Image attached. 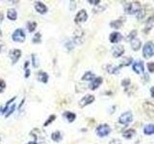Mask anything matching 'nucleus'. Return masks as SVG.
Masks as SVG:
<instances>
[{"label":"nucleus","instance_id":"nucleus-1","mask_svg":"<svg viewBox=\"0 0 154 144\" xmlns=\"http://www.w3.org/2000/svg\"><path fill=\"white\" fill-rule=\"evenodd\" d=\"M124 9L126 14H137L139 11L141 10V5L139 2H131L126 4L124 6Z\"/></svg>","mask_w":154,"mask_h":144},{"label":"nucleus","instance_id":"nucleus-2","mask_svg":"<svg viewBox=\"0 0 154 144\" xmlns=\"http://www.w3.org/2000/svg\"><path fill=\"white\" fill-rule=\"evenodd\" d=\"M110 132H111V128L107 124H103V125H100L96 128V134L100 137H106V135L110 134Z\"/></svg>","mask_w":154,"mask_h":144},{"label":"nucleus","instance_id":"nucleus-3","mask_svg":"<svg viewBox=\"0 0 154 144\" xmlns=\"http://www.w3.org/2000/svg\"><path fill=\"white\" fill-rule=\"evenodd\" d=\"M142 54H144L145 58H150L154 55V44L151 41L147 42V43L144 46Z\"/></svg>","mask_w":154,"mask_h":144},{"label":"nucleus","instance_id":"nucleus-4","mask_svg":"<svg viewBox=\"0 0 154 144\" xmlns=\"http://www.w3.org/2000/svg\"><path fill=\"white\" fill-rule=\"evenodd\" d=\"M15 98H17V97H14L13 99H11L9 102L6 104L5 109H4V111H3V114H5L6 117H8V116H9L12 114V112L15 111V104H14V101L15 100Z\"/></svg>","mask_w":154,"mask_h":144},{"label":"nucleus","instance_id":"nucleus-5","mask_svg":"<svg viewBox=\"0 0 154 144\" xmlns=\"http://www.w3.org/2000/svg\"><path fill=\"white\" fill-rule=\"evenodd\" d=\"M12 38H13V41H15V42H23L25 41V34L21 29H17L14 32Z\"/></svg>","mask_w":154,"mask_h":144},{"label":"nucleus","instance_id":"nucleus-6","mask_svg":"<svg viewBox=\"0 0 154 144\" xmlns=\"http://www.w3.org/2000/svg\"><path fill=\"white\" fill-rule=\"evenodd\" d=\"M94 101V95H91V94H88L86 96H84L82 99L79 101V106L81 108H83L87 105H90Z\"/></svg>","mask_w":154,"mask_h":144},{"label":"nucleus","instance_id":"nucleus-7","mask_svg":"<svg viewBox=\"0 0 154 144\" xmlns=\"http://www.w3.org/2000/svg\"><path fill=\"white\" fill-rule=\"evenodd\" d=\"M133 115L130 111H126L124 114H122L121 116H119V123L121 124H128L132 121Z\"/></svg>","mask_w":154,"mask_h":144},{"label":"nucleus","instance_id":"nucleus-8","mask_svg":"<svg viewBox=\"0 0 154 144\" xmlns=\"http://www.w3.org/2000/svg\"><path fill=\"white\" fill-rule=\"evenodd\" d=\"M87 18H88L87 12L85 11V10H82V11L78 12V14H76L74 21H75V23H82V22L86 21Z\"/></svg>","mask_w":154,"mask_h":144},{"label":"nucleus","instance_id":"nucleus-9","mask_svg":"<svg viewBox=\"0 0 154 144\" xmlns=\"http://www.w3.org/2000/svg\"><path fill=\"white\" fill-rule=\"evenodd\" d=\"M20 56H21V51L19 49H14L10 52V58L13 64L17 63L19 58H20Z\"/></svg>","mask_w":154,"mask_h":144},{"label":"nucleus","instance_id":"nucleus-10","mask_svg":"<svg viewBox=\"0 0 154 144\" xmlns=\"http://www.w3.org/2000/svg\"><path fill=\"white\" fill-rule=\"evenodd\" d=\"M133 70L136 72V73H138V74L144 73V71H145L144 63H142V62H141V61L134 63V64H133Z\"/></svg>","mask_w":154,"mask_h":144},{"label":"nucleus","instance_id":"nucleus-11","mask_svg":"<svg viewBox=\"0 0 154 144\" xmlns=\"http://www.w3.org/2000/svg\"><path fill=\"white\" fill-rule=\"evenodd\" d=\"M35 9L40 14H45L47 12V7L41 2H36L35 3Z\"/></svg>","mask_w":154,"mask_h":144},{"label":"nucleus","instance_id":"nucleus-12","mask_svg":"<svg viewBox=\"0 0 154 144\" xmlns=\"http://www.w3.org/2000/svg\"><path fill=\"white\" fill-rule=\"evenodd\" d=\"M123 52H124V48H123V46H121V45H118L112 49V53H113L114 57H116V58L121 57L123 54Z\"/></svg>","mask_w":154,"mask_h":144},{"label":"nucleus","instance_id":"nucleus-13","mask_svg":"<svg viewBox=\"0 0 154 144\" xmlns=\"http://www.w3.org/2000/svg\"><path fill=\"white\" fill-rule=\"evenodd\" d=\"M102 83V78L101 77H97V78H94V80L92 81V83L90 84V88L92 90H94L96 89Z\"/></svg>","mask_w":154,"mask_h":144},{"label":"nucleus","instance_id":"nucleus-14","mask_svg":"<svg viewBox=\"0 0 154 144\" xmlns=\"http://www.w3.org/2000/svg\"><path fill=\"white\" fill-rule=\"evenodd\" d=\"M121 38H122V37L119 33L115 32V33H112L110 35V41L112 42V43H117V42H118Z\"/></svg>","mask_w":154,"mask_h":144},{"label":"nucleus","instance_id":"nucleus-15","mask_svg":"<svg viewBox=\"0 0 154 144\" xmlns=\"http://www.w3.org/2000/svg\"><path fill=\"white\" fill-rule=\"evenodd\" d=\"M38 80L41 82V83H47L48 81V75L46 72H44V71H40L38 73Z\"/></svg>","mask_w":154,"mask_h":144},{"label":"nucleus","instance_id":"nucleus-16","mask_svg":"<svg viewBox=\"0 0 154 144\" xmlns=\"http://www.w3.org/2000/svg\"><path fill=\"white\" fill-rule=\"evenodd\" d=\"M7 17L10 20H15L17 17V11L14 10V9H9L7 12Z\"/></svg>","mask_w":154,"mask_h":144},{"label":"nucleus","instance_id":"nucleus-17","mask_svg":"<svg viewBox=\"0 0 154 144\" xmlns=\"http://www.w3.org/2000/svg\"><path fill=\"white\" fill-rule=\"evenodd\" d=\"M64 116L68 119V122H73L76 118V115L74 114H72V112H70V111H65Z\"/></svg>","mask_w":154,"mask_h":144},{"label":"nucleus","instance_id":"nucleus-18","mask_svg":"<svg viewBox=\"0 0 154 144\" xmlns=\"http://www.w3.org/2000/svg\"><path fill=\"white\" fill-rule=\"evenodd\" d=\"M144 132H145V135H148L154 134V125L153 124H149V125L145 126Z\"/></svg>","mask_w":154,"mask_h":144},{"label":"nucleus","instance_id":"nucleus-19","mask_svg":"<svg viewBox=\"0 0 154 144\" xmlns=\"http://www.w3.org/2000/svg\"><path fill=\"white\" fill-rule=\"evenodd\" d=\"M122 20L121 19H117V20H115V21H112L110 23V25L112 28H116V29H118V28H121V25H122Z\"/></svg>","mask_w":154,"mask_h":144},{"label":"nucleus","instance_id":"nucleus-20","mask_svg":"<svg viewBox=\"0 0 154 144\" xmlns=\"http://www.w3.org/2000/svg\"><path fill=\"white\" fill-rule=\"evenodd\" d=\"M51 138L53 139L54 141L59 142L62 139V135H61V133L59 131H56V132H54V133L51 135Z\"/></svg>","mask_w":154,"mask_h":144},{"label":"nucleus","instance_id":"nucleus-21","mask_svg":"<svg viewBox=\"0 0 154 144\" xmlns=\"http://www.w3.org/2000/svg\"><path fill=\"white\" fill-rule=\"evenodd\" d=\"M131 46H132V48L133 50H135V51H137V50L141 47V41H139V40H133V41H131Z\"/></svg>","mask_w":154,"mask_h":144},{"label":"nucleus","instance_id":"nucleus-22","mask_svg":"<svg viewBox=\"0 0 154 144\" xmlns=\"http://www.w3.org/2000/svg\"><path fill=\"white\" fill-rule=\"evenodd\" d=\"M94 79V73H92V72H86L85 75L82 77L83 81H92Z\"/></svg>","mask_w":154,"mask_h":144},{"label":"nucleus","instance_id":"nucleus-23","mask_svg":"<svg viewBox=\"0 0 154 144\" xmlns=\"http://www.w3.org/2000/svg\"><path fill=\"white\" fill-rule=\"evenodd\" d=\"M134 135H135V131L133 129H129V130H127V131L124 132V133H123V137L131 138V137H133Z\"/></svg>","mask_w":154,"mask_h":144},{"label":"nucleus","instance_id":"nucleus-24","mask_svg":"<svg viewBox=\"0 0 154 144\" xmlns=\"http://www.w3.org/2000/svg\"><path fill=\"white\" fill-rule=\"evenodd\" d=\"M131 62H132V58H129V57L123 58V60H122V62L121 63V65H119V67H127V65H129L131 64Z\"/></svg>","mask_w":154,"mask_h":144},{"label":"nucleus","instance_id":"nucleus-25","mask_svg":"<svg viewBox=\"0 0 154 144\" xmlns=\"http://www.w3.org/2000/svg\"><path fill=\"white\" fill-rule=\"evenodd\" d=\"M36 27H37V23L35 21H29L27 23V29H28L29 32H34Z\"/></svg>","mask_w":154,"mask_h":144},{"label":"nucleus","instance_id":"nucleus-26","mask_svg":"<svg viewBox=\"0 0 154 144\" xmlns=\"http://www.w3.org/2000/svg\"><path fill=\"white\" fill-rule=\"evenodd\" d=\"M118 68L119 67H113V65H108L107 70L111 74H117L118 72Z\"/></svg>","mask_w":154,"mask_h":144},{"label":"nucleus","instance_id":"nucleus-27","mask_svg":"<svg viewBox=\"0 0 154 144\" xmlns=\"http://www.w3.org/2000/svg\"><path fill=\"white\" fill-rule=\"evenodd\" d=\"M41 35L40 33H37L33 37V42L34 43H41Z\"/></svg>","mask_w":154,"mask_h":144},{"label":"nucleus","instance_id":"nucleus-28","mask_svg":"<svg viewBox=\"0 0 154 144\" xmlns=\"http://www.w3.org/2000/svg\"><path fill=\"white\" fill-rule=\"evenodd\" d=\"M56 118V116L55 115H54V114H52V115H50L49 116V117H48V120H47V121H46L45 123H44V127H46V126H48L49 125V124L50 123H51V122H53L54 121V119H55Z\"/></svg>","mask_w":154,"mask_h":144},{"label":"nucleus","instance_id":"nucleus-29","mask_svg":"<svg viewBox=\"0 0 154 144\" xmlns=\"http://www.w3.org/2000/svg\"><path fill=\"white\" fill-rule=\"evenodd\" d=\"M32 61H33V65H34V67H38V61L37 56L35 55V54H33V55H32Z\"/></svg>","mask_w":154,"mask_h":144},{"label":"nucleus","instance_id":"nucleus-30","mask_svg":"<svg viewBox=\"0 0 154 144\" xmlns=\"http://www.w3.org/2000/svg\"><path fill=\"white\" fill-rule=\"evenodd\" d=\"M145 10H140V11H139L138 12V13H137V17L139 18V19H142V17H145Z\"/></svg>","mask_w":154,"mask_h":144},{"label":"nucleus","instance_id":"nucleus-31","mask_svg":"<svg viewBox=\"0 0 154 144\" xmlns=\"http://www.w3.org/2000/svg\"><path fill=\"white\" fill-rule=\"evenodd\" d=\"M136 34H137V31H136V30L132 31V32H131L130 35L128 36V38H127V40H128V41H130V40H131V41H133V40H134V38L136 37Z\"/></svg>","mask_w":154,"mask_h":144},{"label":"nucleus","instance_id":"nucleus-32","mask_svg":"<svg viewBox=\"0 0 154 144\" xmlns=\"http://www.w3.org/2000/svg\"><path fill=\"white\" fill-rule=\"evenodd\" d=\"M6 88V84L2 79H0V92H2Z\"/></svg>","mask_w":154,"mask_h":144},{"label":"nucleus","instance_id":"nucleus-33","mask_svg":"<svg viewBox=\"0 0 154 144\" xmlns=\"http://www.w3.org/2000/svg\"><path fill=\"white\" fill-rule=\"evenodd\" d=\"M147 68L149 72H154V63H149L147 64Z\"/></svg>","mask_w":154,"mask_h":144},{"label":"nucleus","instance_id":"nucleus-34","mask_svg":"<svg viewBox=\"0 0 154 144\" xmlns=\"http://www.w3.org/2000/svg\"><path fill=\"white\" fill-rule=\"evenodd\" d=\"M89 3L94 4V5H97L98 3H100L99 0H89Z\"/></svg>","mask_w":154,"mask_h":144},{"label":"nucleus","instance_id":"nucleus-35","mask_svg":"<svg viewBox=\"0 0 154 144\" xmlns=\"http://www.w3.org/2000/svg\"><path fill=\"white\" fill-rule=\"evenodd\" d=\"M122 85H129L130 84V81L128 79H125V80H123L122 81Z\"/></svg>","mask_w":154,"mask_h":144},{"label":"nucleus","instance_id":"nucleus-36","mask_svg":"<svg viewBox=\"0 0 154 144\" xmlns=\"http://www.w3.org/2000/svg\"><path fill=\"white\" fill-rule=\"evenodd\" d=\"M29 75H30V70L29 69H26V74H25V77L27 78V77H29Z\"/></svg>","mask_w":154,"mask_h":144},{"label":"nucleus","instance_id":"nucleus-37","mask_svg":"<svg viewBox=\"0 0 154 144\" xmlns=\"http://www.w3.org/2000/svg\"><path fill=\"white\" fill-rule=\"evenodd\" d=\"M150 92H151V95H152V97L154 98V87L151 88V89H150Z\"/></svg>","mask_w":154,"mask_h":144},{"label":"nucleus","instance_id":"nucleus-38","mask_svg":"<svg viewBox=\"0 0 154 144\" xmlns=\"http://www.w3.org/2000/svg\"><path fill=\"white\" fill-rule=\"evenodd\" d=\"M3 21V14L0 12V23H1Z\"/></svg>","mask_w":154,"mask_h":144},{"label":"nucleus","instance_id":"nucleus-39","mask_svg":"<svg viewBox=\"0 0 154 144\" xmlns=\"http://www.w3.org/2000/svg\"><path fill=\"white\" fill-rule=\"evenodd\" d=\"M2 46H3V43H2V41H0V51H1V48H2Z\"/></svg>","mask_w":154,"mask_h":144},{"label":"nucleus","instance_id":"nucleus-40","mask_svg":"<svg viewBox=\"0 0 154 144\" xmlns=\"http://www.w3.org/2000/svg\"><path fill=\"white\" fill-rule=\"evenodd\" d=\"M28 144H38V143H37V142H34V141H33V142H29Z\"/></svg>","mask_w":154,"mask_h":144},{"label":"nucleus","instance_id":"nucleus-41","mask_svg":"<svg viewBox=\"0 0 154 144\" xmlns=\"http://www.w3.org/2000/svg\"><path fill=\"white\" fill-rule=\"evenodd\" d=\"M0 37H1V31H0Z\"/></svg>","mask_w":154,"mask_h":144}]
</instances>
